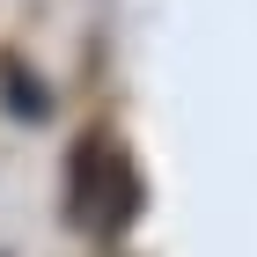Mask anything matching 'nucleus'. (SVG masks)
I'll list each match as a JSON object with an SVG mask.
<instances>
[{
  "label": "nucleus",
  "instance_id": "nucleus-1",
  "mask_svg": "<svg viewBox=\"0 0 257 257\" xmlns=\"http://www.w3.org/2000/svg\"><path fill=\"white\" fill-rule=\"evenodd\" d=\"M118 184H125V169H118V155L103 147V140H81V155H74V220H118Z\"/></svg>",
  "mask_w": 257,
  "mask_h": 257
}]
</instances>
